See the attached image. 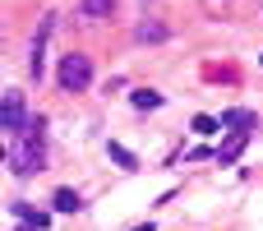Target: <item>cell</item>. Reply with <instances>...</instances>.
I'll list each match as a JSON object with an SVG mask.
<instances>
[{
    "instance_id": "obj_1",
    "label": "cell",
    "mask_w": 263,
    "mask_h": 231,
    "mask_svg": "<svg viewBox=\"0 0 263 231\" xmlns=\"http://www.w3.org/2000/svg\"><path fill=\"white\" fill-rule=\"evenodd\" d=\"M42 130H46V120H42V116H32V120H28V130L9 139L5 162H9V171H14V176H32V171H42Z\"/></svg>"
},
{
    "instance_id": "obj_2",
    "label": "cell",
    "mask_w": 263,
    "mask_h": 231,
    "mask_svg": "<svg viewBox=\"0 0 263 231\" xmlns=\"http://www.w3.org/2000/svg\"><path fill=\"white\" fill-rule=\"evenodd\" d=\"M55 79H60V88H65V93H83V88L92 83V60H88L83 51H69V56H60Z\"/></svg>"
},
{
    "instance_id": "obj_3",
    "label": "cell",
    "mask_w": 263,
    "mask_h": 231,
    "mask_svg": "<svg viewBox=\"0 0 263 231\" xmlns=\"http://www.w3.org/2000/svg\"><path fill=\"white\" fill-rule=\"evenodd\" d=\"M28 120H32V116L23 111V93H14V88H9V93H5V102H0V130H9V139H14V134H23V130H28Z\"/></svg>"
},
{
    "instance_id": "obj_4",
    "label": "cell",
    "mask_w": 263,
    "mask_h": 231,
    "mask_svg": "<svg viewBox=\"0 0 263 231\" xmlns=\"http://www.w3.org/2000/svg\"><path fill=\"white\" fill-rule=\"evenodd\" d=\"M222 125H227V130H240V134H250V130L259 125V116H254V111H245V106H236V111H222Z\"/></svg>"
},
{
    "instance_id": "obj_5",
    "label": "cell",
    "mask_w": 263,
    "mask_h": 231,
    "mask_svg": "<svg viewBox=\"0 0 263 231\" xmlns=\"http://www.w3.org/2000/svg\"><path fill=\"white\" fill-rule=\"evenodd\" d=\"M245 144H250V134H240V130H231V139H227V144L217 148V162H222V167H231V162H236V157L245 153Z\"/></svg>"
},
{
    "instance_id": "obj_6",
    "label": "cell",
    "mask_w": 263,
    "mask_h": 231,
    "mask_svg": "<svg viewBox=\"0 0 263 231\" xmlns=\"http://www.w3.org/2000/svg\"><path fill=\"white\" fill-rule=\"evenodd\" d=\"M9 208H14V218H18V222H28L32 231H46V222H51L46 213H37V208H28V204H9Z\"/></svg>"
},
{
    "instance_id": "obj_7",
    "label": "cell",
    "mask_w": 263,
    "mask_h": 231,
    "mask_svg": "<svg viewBox=\"0 0 263 231\" xmlns=\"http://www.w3.org/2000/svg\"><path fill=\"white\" fill-rule=\"evenodd\" d=\"M134 42H166V23H157V19L139 23V28H134Z\"/></svg>"
},
{
    "instance_id": "obj_8",
    "label": "cell",
    "mask_w": 263,
    "mask_h": 231,
    "mask_svg": "<svg viewBox=\"0 0 263 231\" xmlns=\"http://www.w3.org/2000/svg\"><path fill=\"white\" fill-rule=\"evenodd\" d=\"M116 9V0H79V14L83 19H106Z\"/></svg>"
},
{
    "instance_id": "obj_9",
    "label": "cell",
    "mask_w": 263,
    "mask_h": 231,
    "mask_svg": "<svg viewBox=\"0 0 263 231\" xmlns=\"http://www.w3.org/2000/svg\"><path fill=\"white\" fill-rule=\"evenodd\" d=\"M129 102H134L139 111H157V106H162V93H153V88H139V93H129Z\"/></svg>"
},
{
    "instance_id": "obj_10",
    "label": "cell",
    "mask_w": 263,
    "mask_h": 231,
    "mask_svg": "<svg viewBox=\"0 0 263 231\" xmlns=\"http://www.w3.org/2000/svg\"><path fill=\"white\" fill-rule=\"evenodd\" d=\"M51 204H55V213H79V208H83V199H79L74 190H55Z\"/></svg>"
},
{
    "instance_id": "obj_11",
    "label": "cell",
    "mask_w": 263,
    "mask_h": 231,
    "mask_svg": "<svg viewBox=\"0 0 263 231\" xmlns=\"http://www.w3.org/2000/svg\"><path fill=\"white\" fill-rule=\"evenodd\" d=\"M194 130H199V134H217L222 120H217V116H194Z\"/></svg>"
},
{
    "instance_id": "obj_12",
    "label": "cell",
    "mask_w": 263,
    "mask_h": 231,
    "mask_svg": "<svg viewBox=\"0 0 263 231\" xmlns=\"http://www.w3.org/2000/svg\"><path fill=\"white\" fill-rule=\"evenodd\" d=\"M111 157H116L120 167H134V153H129V148H120V144H111Z\"/></svg>"
},
{
    "instance_id": "obj_13",
    "label": "cell",
    "mask_w": 263,
    "mask_h": 231,
    "mask_svg": "<svg viewBox=\"0 0 263 231\" xmlns=\"http://www.w3.org/2000/svg\"><path fill=\"white\" fill-rule=\"evenodd\" d=\"M134 231H153V227H134Z\"/></svg>"
}]
</instances>
